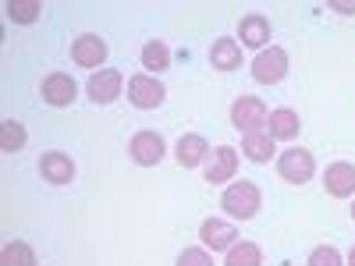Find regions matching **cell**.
I'll list each match as a JSON object with an SVG mask.
<instances>
[{
	"label": "cell",
	"instance_id": "277c9868",
	"mask_svg": "<svg viewBox=\"0 0 355 266\" xmlns=\"http://www.w3.org/2000/svg\"><path fill=\"white\" fill-rule=\"evenodd\" d=\"M284 75H288V53H284L281 46L259 50V57L252 61V78H256L259 85H277Z\"/></svg>",
	"mask_w": 355,
	"mask_h": 266
},
{
	"label": "cell",
	"instance_id": "4fadbf2b",
	"mask_svg": "<svg viewBox=\"0 0 355 266\" xmlns=\"http://www.w3.org/2000/svg\"><path fill=\"white\" fill-rule=\"evenodd\" d=\"M40 170H43V177H46L50 185H68L71 177H75V163H71L68 153H43Z\"/></svg>",
	"mask_w": 355,
	"mask_h": 266
},
{
	"label": "cell",
	"instance_id": "ba28073f",
	"mask_svg": "<svg viewBox=\"0 0 355 266\" xmlns=\"http://www.w3.org/2000/svg\"><path fill=\"white\" fill-rule=\"evenodd\" d=\"M234 170H239V153H234L231 145H217V150L206 157V181L210 185L231 181Z\"/></svg>",
	"mask_w": 355,
	"mask_h": 266
},
{
	"label": "cell",
	"instance_id": "d4e9b609",
	"mask_svg": "<svg viewBox=\"0 0 355 266\" xmlns=\"http://www.w3.org/2000/svg\"><path fill=\"white\" fill-rule=\"evenodd\" d=\"M178 266H214V259H210L206 249H185L182 256H178Z\"/></svg>",
	"mask_w": 355,
	"mask_h": 266
},
{
	"label": "cell",
	"instance_id": "ffe728a7",
	"mask_svg": "<svg viewBox=\"0 0 355 266\" xmlns=\"http://www.w3.org/2000/svg\"><path fill=\"white\" fill-rule=\"evenodd\" d=\"M224 266H263V252H259V245H252V242H239V245L227 249Z\"/></svg>",
	"mask_w": 355,
	"mask_h": 266
},
{
	"label": "cell",
	"instance_id": "52a82bcc",
	"mask_svg": "<svg viewBox=\"0 0 355 266\" xmlns=\"http://www.w3.org/2000/svg\"><path fill=\"white\" fill-rule=\"evenodd\" d=\"M121 71H110V68H103V71H96V75H89V82H85V93H89V100L93 103H114L117 96H121Z\"/></svg>",
	"mask_w": 355,
	"mask_h": 266
},
{
	"label": "cell",
	"instance_id": "30bf717a",
	"mask_svg": "<svg viewBox=\"0 0 355 266\" xmlns=\"http://www.w3.org/2000/svg\"><path fill=\"white\" fill-rule=\"evenodd\" d=\"M75 96H78V85H75L71 75L53 71V75L43 78V100H46L50 107H71Z\"/></svg>",
	"mask_w": 355,
	"mask_h": 266
},
{
	"label": "cell",
	"instance_id": "4316f807",
	"mask_svg": "<svg viewBox=\"0 0 355 266\" xmlns=\"http://www.w3.org/2000/svg\"><path fill=\"white\" fill-rule=\"evenodd\" d=\"M348 266H355V245H352V252H348Z\"/></svg>",
	"mask_w": 355,
	"mask_h": 266
},
{
	"label": "cell",
	"instance_id": "5b68a950",
	"mask_svg": "<svg viewBox=\"0 0 355 266\" xmlns=\"http://www.w3.org/2000/svg\"><path fill=\"white\" fill-rule=\"evenodd\" d=\"M167 153V145L157 132H135L132 142H128V157L139 163V167H157Z\"/></svg>",
	"mask_w": 355,
	"mask_h": 266
},
{
	"label": "cell",
	"instance_id": "cb8c5ba5",
	"mask_svg": "<svg viewBox=\"0 0 355 266\" xmlns=\"http://www.w3.org/2000/svg\"><path fill=\"white\" fill-rule=\"evenodd\" d=\"M309 266H345V263H341V252L334 245H320L309 252Z\"/></svg>",
	"mask_w": 355,
	"mask_h": 266
},
{
	"label": "cell",
	"instance_id": "8992f818",
	"mask_svg": "<svg viewBox=\"0 0 355 266\" xmlns=\"http://www.w3.org/2000/svg\"><path fill=\"white\" fill-rule=\"evenodd\" d=\"M231 125L239 132H259V125H266V107L256 96H239L231 107Z\"/></svg>",
	"mask_w": 355,
	"mask_h": 266
},
{
	"label": "cell",
	"instance_id": "3957f363",
	"mask_svg": "<svg viewBox=\"0 0 355 266\" xmlns=\"http://www.w3.org/2000/svg\"><path fill=\"white\" fill-rule=\"evenodd\" d=\"M277 170H281L284 181H291V185H302V181H309V177H313L316 160H313V153H309V150H302V145H295V150H284V153H281Z\"/></svg>",
	"mask_w": 355,
	"mask_h": 266
},
{
	"label": "cell",
	"instance_id": "5bb4252c",
	"mask_svg": "<svg viewBox=\"0 0 355 266\" xmlns=\"http://www.w3.org/2000/svg\"><path fill=\"white\" fill-rule=\"evenodd\" d=\"M174 157H178V163H182V167H199L206 157H210V145H206L202 135L192 132V135H182V139H178Z\"/></svg>",
	"mask_w": 355,
	"mask_h": 266
},
{
	"label": "cell",
	"instance_id": "44dd1931",
	"mask_svg": "<svg viewBox=\"0 0 355 266\" xmlns=\"http://www.w3.org/2000/svg\"><path fill=\"white\" fill-rule=\"evenodd\" d=\"M0 266H36V252L25 242H8L0 252Z\"/></svg>",
	"mask_w": 355,
	"mask_h": 266
},
{
	"label": "cell",
	"instance_id": "484cf974",
	"mask_svg": "<svg viewBox=\"0 0 355 266\" xmlns=\"http://www.w3.org/2000/svg\"><path fill=\"white\" fill-rule=\"evenodd\" d=\"M331 11H341V15H355V4H341V0H331Z\"/></svg>",
	"mask_w": 355,
	"mask_h": 266
},
{
	"label": "cell",
	"instance_id": "ac0fdd59",
	"mask_svg": "<svg viewBox=\"0 0 355 266\" xmlns=\"http://www.w3.org/2000/svg\"><path fill=\"white\" fill-rule=\"evenodd\" d=\"M242 153L252 160V163H266L274 157V139L266 135V132H249L242 139Z\"/></svg>",
	"mask_w": 355,
	"mask_h": 266
},
{
	"label": "cell",
	"instance_id": "83f0119b",
	"mask_svg": "<svg viewBox=\"0 0 355 266\" xmlns=\"http://www.w3.org/2000/svg\"><path fill=\"white\" fill-rule=\"evenodd\" d=\"M352 217H355V206H352Z\"/></svg>",
	"mask_w": 355,
	"mask_h": 266
},
{
	"label": "cell",
	"instance_id": "8fae6325",
	"mask_svg": "<svg viewBox=\"0 0 355 266\" xmlns=\"http://www.w3.org/2000/svg\"><path fill=\"white\" fill-rule=\"evenodd\" d=\"M199 238H202V245H206V249H214V252H227L231 245H239V231H234V224H227V220H202Z\"/></svg>",
	"mask_w": 355,
	"mask_h": 266
},
{
	"label": "cell",
	"instance_id": "603a6c76",
	"mask_svg": "<svg viewBox=\"0 0 355 266\" xmlns=\"http://www.w3.org/2000/svg\"><path fill=\"white\" fill-rule=\"evenodd\" d=\"M25 145V128L18 121H4L0 125V150L4 153H18Z\"/></svg>",
	"mask_w": 355,
	"mask_h": 266
},
{
	"label": "cell",
	"instance_id": "7402d4cb",
	"mask_svg": "<svg viewBox=\"0 0 355 266\" xmlns=\"http://www.w3.org/2000/svg\"><path fill=\"white\" fill-rule=\"evenodd\" d=\"M8 18L18 25H33L40 18V0H11L8 4Z\"/></svg>",
	"mask_w": 355,
	"mask_h": 266
},
{
	"label": "cell",
	"instance_id": "d6986e66",
	"mask_svg": "<svg viewBox=\"0 0 355 266\" xmlns=\"http://www.w3.org/2000/svg\"><path fill=\"white\" fill-rule=\"evenodd\" d=\"M142 68L150 71V75L167 71V68H171V50H167L160 39H150V43L142 46Z\"/></svg>",
	"mask_w": 355,
	"mask_h": 266
},
{
	"label": "cell",
	"instance_id": "2e32d148",
	"mask_svg": "<svg viewBox=\"0 0 355 266\" xmlns=\"http://www.w3.org/2000/svg\"><path fill=\"white\" fill-rule=\"evenodd\" d=\"M210 64L217 71H234L242 64V46L234 43V39H214L210 46Z\"/></svg>",
	"mask_w": 355,
	"mask_h": 266
},
{
	"label": "cell",
	"instance_id": "7a4b0ae2",
	"mask_svg": "<svg viewBox=\"0 0 355 266\" xmlns=\"http://www.w3.org/2000/svg\"><path fill=\"white\" fill-rule=\"evenodd\" d=\"M167 96V89L157 82V75H132L128 78V100L139 110H157Z\"/></svg>",
	"mask_w": 355,
	"mask_h": 266
},
{
	"label": "cell",
	"instance_id": "e0dca14e",
	"mask_svg": "<svg viewBox=\"0 0 355 266\" xmlns=\"http://www.w3.org/2000/svg\"><path fill=\"white\" fill-rule=\"evenodd\" d=\"M239 36H242L245 46H256L259 50L266 39H270V21H266L263 15H245L242 25H239Z\"/></svg>",
	"mask_w": 355,
	"mask_h": 266
},
{
	"label": "cell",
	"instance_id": "6da1fadb",
	"mask_svg": "<svg viewBox=\"0 0 355 266\" xmlns=\"http://www.w3.org/2000/svg\"><path fill=\"white\" fill-rule=\"evenodd\" d=\"M259 202H263V195L252 181H231L220 195V206L231 220H252L259 213Z\"/></svg>",
	"mask_w": 355,
	"mask_h": 266
},
{
	"label": "cell",
	"instance_id": "7c38bea8",
	"mask_svg": "<svg viewBox=\"0 0 355 266\" xmlns=\"http://www.w3.org/2000/svg\"><path fill=\"white\" fill-rule=\"evenodd\" d=\"M323 188H327L334 199H348V195H355V163H348V160L331 163L327 174H323Z\"/></svg>",
	"mask_w": 355,
	"mask_h": 266
},
{
	"label": "cell",
	"instance_id": "9a60e30c",
	"mask_svg": "<svg viewBox=\"0 0 355 266\" xmlns=\"http://www.w3.org/2000/svg\"><path fill=\"white\" fill-rule=\"evenodd\" d=\"M299 128H302L299 114L288 110V107L270 110V117H266V135H270V139H295V135H299Z\"/></svg>",
	"mask_w": 355,
	"mask_h": 266
},
{
	"label": "cell",
	"instance_id": "9c48e42d",
	"mask_svg": "<svg viewBox=\"0 0 355 266\" xmlns=\"http://www.w3.org/2000/svg\"><path fill=\"white\" fill-rule=\"evenodd\" d=\"M71 61H75L78 68H100V64L107 61V43H103L96 33L78 36L75 46H71Z\"/></svg>",
	"mask_w": 355,
	"mask_h": 266
}]
</instances>
